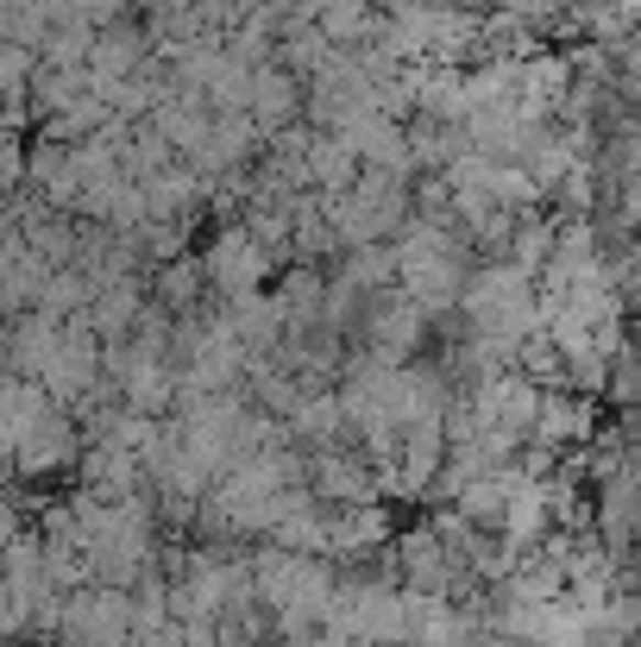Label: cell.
I'll return each instance as SVG.
<instances>
[{
	"instance_id": "cell-1",
	"label": "cell",
	"mask_w": 641,
	"mask_h": 647,
	"mask_svg": "<svg viewBox=\"0 0 641 647\" xmlns=\"http://www.w3.org/2000/svg\"><path fill=\"white\" fill-rule=\"evenodd\" d=\"M69 623L82 628L89 641H101V647H113L126 628L139 623V610L120 597V591H89V597H76V610H69Z\"/></svg>"
},
{
	"instance_id": "cell-2",
	"label": "cell",
	"mask_w": 641,
	"mask_h": 647,
	"mask_svg": "<svg viewBox=\"0 0 641 647\" xmlns=\"http://www.w3.org/2000/svg\"><path fill=\"white\" fill-rule=\"evenodd\" d=\"M548 503H553V491H548V484H529V478H522V484H516V496H509V516H504V528H509L516 540H534L541 528H548Z\"/></svg>"
},
{
	"instance_id": "cell-3",
	"label": "cell",
	"mask_w": 641,
	"mask_h": 647,
	"mask_svg": "<svg viewBox=\"0 0 641 647\" xmlns=\"http://www.w3.org/2000/svg\"><path fill=\"white\" fill-rule=\"evenodd\" d=\"M573 428H585V415L573 403H541V440H566Z\"/></svg>"
}]
</instances>
